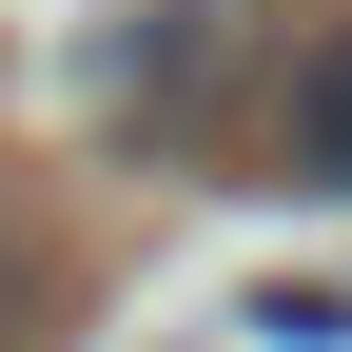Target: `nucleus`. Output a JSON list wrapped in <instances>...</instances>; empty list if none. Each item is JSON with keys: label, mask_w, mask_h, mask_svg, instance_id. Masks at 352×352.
Listing matches in <instances>:
<instances>
[{"label": "nucleus", "mask_w": 352, "mask_h": 352, "mask_svg": "<svg viewBox=\"0 0 352 352\" xmlns=\"http://www.w3.org/2000/svg\"><path fill=\"white\" fill-rule=\"evenodd\" d=\"M0 294H20V254H0Z\"/></svg>", "instance_id": "nucleus-2"}, {"label": "nucleus", "mask_w": 352, "mask_h": 352, "mask_svg": "<svg viewBox=\"0 0 352 352\" xmlns=\"http://www.w3.org/2000/svg\"><path fill=\"white\" fill-rule=\"evenodd\" d=\"M274 157H294V196H352V20L294 59V118H274Z\"/></svg>", "instance_id": "nucleus-1"}]
</instances>
